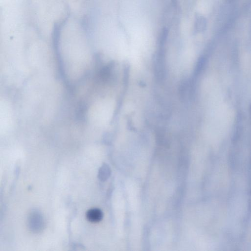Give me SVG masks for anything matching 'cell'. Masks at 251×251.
I'll return each mask as SVG.
<instances>
[{
  "label": "cell",
  "instance_id": "obj_2",
  "mask_svg": "<svg viewBox=\"0 0 251 251\" xmlns=\"http://www.w3.org/2000/svg\"><path fill=\"white\" fill-rule=\"evenodd\" d=\"M86 217L87 220L91 223H98L103 219V212L99 208H91L87 211Z\"/></svg>",
  "mask_w": 251,
  "mask_h": 251
},
{
  "label": "cell",
  "instance_id": "obj_1",
  "mask_svg": "<svg viewBox=\"0 0 251 251\" xmlns=\"http://www.w3.org/2000/svg\"><path fill=\"white\" fill-rule=\"evenodd\" d=\"M28 228L32 232L35 233H39L42 231L44 227V217L38 211L35 210L32 212L28 215Z\"/></svg>",
  "mask_w": 251,
  "mask_h": 251
},
{
  "label": "cell",
  "instance_id": "obj_3",
  "mask_svg": "<svg viewBox=\"0 0 251 251\" xmlns=\"http://www.w3.org/2000/svg\"><path fill=\"white\" fill-rule=\"evenodd\" d=\"M250 193H251V189H250Z\"/></svg>",
  "mask_w": 251,
  "mask_h": 251
}]
</instances>
